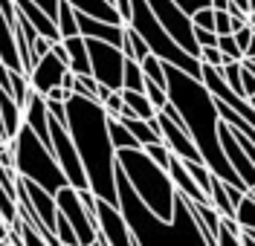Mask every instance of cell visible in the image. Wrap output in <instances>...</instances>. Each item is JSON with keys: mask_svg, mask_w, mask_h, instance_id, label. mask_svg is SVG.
I'll use <instances>...</instances> for the list:
<instances>
[{"mask_svg": "<svg viewBox=\"0 0 255 246\" xmlns=\"http://www.w3.org/2000/svg\"><path fill=\"white\" fill-rule=\"evenodd\" d=\"M70 96H73V90H67V87H52L44 98H47V101H67Z\"/></svg>", "mask_w": 255, "mask_h": 246, "instance_id": "50", "label": "cell"}, {"mask_svg": "<svg viewBox=\"0 0 255 246\" xmlns=\"http://www.w3.org/2000/svg\"><path fill=\"white\" fill-rule=\"evenodd\" d=\"M119 122L125 125L128 131L133 133V139L139 142V145H154V142H162V136H159V125H157V119L154 122H145V119H136V116L130 113V110H122L119 113Z\"/></svg>", "mask_w": 255, "mask_h": 246, "instance_id": "21", "label": "cell"}, {"mask_svg": "<svg viewBox=\"0 0 255 246\" xmlns=\"http://www.w3.org/2000/svg\"><path fill=\"white\" fill-rule=\"evenodd\" d=\"M122 90H133V93H145V73L139 61L125 58V73H122Z\"/></svg>", "mask_w": 255, "mask_h": 246, "instance_id": "27", "label": "cell"}, {"mask_svg": "<svg viewBox=\"0 0 255 246\" xmlns=\"http://www.w3.org/2000/svg\"><path fill=\"white\" fill-rule=\"evenodd\" d=\"M247 20H250V26L255 29V0H253V6H250V17H247Z\"/></svg>", "mask_w": 255, "mask_h": 246, "instance_id": "54", "label": "cell"}, {"mask_svg": "<svg viewBox=\"0 0 255 246\" xmlns=\"http://www.w3.org/2000/svg\"><path fill=\"white\" fill-rule=\"evenodd\" d=\"M0 246H12V241H0Z\"/></svg>", "mask_w": 255, "mask_h": 246, "instance_id": "59", "label": "cell"}, {"mask_svg": "<svg viewBox=\"0 0 255 246\" xmlns=\"http://www.w3.org/2000/svg\"><path fill=\"white\" fill-rule=\"evenodd\" d=\"M23 125L35 131V136L49 148V110H47V98L41 96V93H35L32 90L29 98H26V104H23ZM52 151V148H49Z\"/></svg>", "mask_w": 255, "mask_h": 246, "instance_id": "15", "label": "cell"}, {"mask_svg": "<svg viewBox=\"0 0 255 246\" xmlns=\"http://www.w3.org/2000/svg\"><path fill=\"white\" fill-rule=\"evenodd\" d=\"M49 52H52V41H47V38L38 35V38L32 41V61L38 64V61H41L44 55H49Z\"/></svg>", "mask_w": 255, "mask_h": 246, "instance_id": "41", "label": "cell"}, {"mask_svg": "<svg viewBox=\"0 0 255 246\" xmlns=\"http://www.w3.org/2000/svg\"><path fill=\"white\" fill-rule=\"evenodd\" d=\"M87 41V52H90V76L99 84H105L108 90H122V73H125V55L119 47H111L105 41Z\"/></svg>", "mask_w": 255, "mask_h": 246, "instance_id": "9", "label": "cell"}, {"mask_svg": "<svg viewBox=\"0 0 255 246\" xmlns=\"http://www.w3.org/2000/svg\"><path fill=\"white\" fill-rule=\"evenodd\" d=\"M47 110L52 119H58L61 125H67V101H47Z\"/></svg>", "mask_w": 255, "mask_h": 246, "instance_id": "46", "label": "cell"}, {"mask_svg": "<svg viewBox=\"0 0 255 246\" xmlns=\"http://www.w3.org/2000/svg\"><path fill=\"white\" fill-rule=\"evenodd\" d=\"M226 6H229V0H212V9H218V12H226Z\"/></svg>", "mask_w": 255, "mask_h": 246, "instance_id": "53", "label": "cell"}, {"mask_svg": "<svg viewBox=\"0 0 255 246\" xmlns=\"http://www.w3.org/2000/svg\"><path fill=\"white\" fill-rule=\"evenodd\" d=\"M79 15V12H76ZM79 32L81 38H93V41H105L111 47H119L125 44V26L119 23H105V20H96V17L79 15Z\"/></svg>", "mask_w": 255, "mask_h": 246, "instance_id": "16", "label": "cell"}, {"mask_svg": "<svg viewBox=\"0 0 255 246\" xmlns=\"http://www.w3.org/2000/svg\"><path fill=\"white\" fill-rule=\"evenodd\" d=\"M229 58L223 55L218 47H203L200 49V64H206V67H215V70H221L223 64H226Z\"/></svg>", "mask_w": 255, "mask_h": 246, "instance_id": "38", "label": "cell"}, {"mask_svg": "<svg viewBox=\"0 0 255 246\" xmlns=\"http://www.w3.org/2000/svg\"><path fill=\"white\" fill-rule=\"evenodd\" d=\"M168 177H171V182H174L177 194L186 197L189 203H209V197L203 194V188L194 182V177L189 174V168H186V163H183V160L171 157V165H168Z\"/></svg>", "mask_w": 255, "mask_h": 246, "instance_id": "17", "label": "cell"}, {"mask_svg": "<svg viewBox=\"0 0 255 246\" xmlns=\"http://www.w3.org/2000/svg\"><path fill=\"white\" fill-rule=\"evenodd\" d=\"M253 32H255V29H253Z\"/></svg>", "mask_w": 255, "mask_h": 246, "instance_id": "63", "label": "cell"}, {"mask_svg": "<svg viewBox=\"0 0 255 246\" xmlns=\"http://www.w3.org/2000/svg\"><path fill=\"white\" fill-rule=\"evenodd\" d=\"M151 12L157 15L159 26L174 38V44L180 49H186L191 58H200V47L194 41V23H191V15H186L174 0H148Z\"/></svg>", "mask_w": 255, "mask_h": 246, "instance_id": "7", "label": "cell"}, {"mask_svg": "<svg viewBox=\"0 0 255 246\" xmlns=\"http://www.w3.org/2000/svg\"><path fill=\"white\" fill-rule=\"evenodd\" d=\"M122 98H125V107L136 119H145V122H154L157 119V107L148 101L145 93H133V90H122Z\"/></svg>", "mask_w": 255, "mask_h": 246, "instance_id": "23", "label": "cell"}, {"mask_svg": "<svg viewBox=\"0 0 255 246\" xmlns=\"http://www.w3.org/2000/svg\"><path fill=\"white\" fill-rule=\"evenodd\" d=\"M221 148L223 154H226V163L232 165V171L241 177V182L247 185V188H253L255 185V165L250 163V157L244 154V148L235 142V136L229 131V125L221 119Z\"/></svg>", "mask_w": 255, "mask_h": 246, "instance_id": "14", "label": "cell"}, {"mask_svg": "<svg viewBox=\"0 0 255 246\" xmlns=\"http://www.w3.org/2000/svg\"><path fill=\"white\" fill-rule=\"evenodd\" d=\"M64 73H67V61H61L55 52H49V55H44L38 64L32 67V73H29V87L35 90V93L47 96L52 87H61Z\"/></svg>", "mask_w": 255, "mask_h": 246, "instance_id": "13", "label": "cell"}, {"mask_svg": "<svg viewBox=\"0 0 255 246\" xmlns=\"http://www.w3.org/2000/svg\"><path fill=\"white\" fill-rule=\"evenodd\" d=\"M67 131L81 157L90 191L116 206V151L108 131L105 104L73 93L67 98Z\"/></svg>", "mask_w": 255, "mask_h": 246, "instance_id": "2", "label": "cell"}, {"mask_svg": "<svg viewBox=\"0 0 255 246\" xmlns=\"http://www.w3.org/2000/svg\"><path fill=\"white\" fill-rule=\"evenodd\" d=\"M157 125H159V136H162V142L168 145V151L174 154L177 160H183V163H203V157H200L197 145L191 142V136H189L186 128L174 125L165 113H157Z\"/></svg>", "mask_w": 255, "mask_h": 246, "instance_id": "12", "label": "cell"}, {"mask_svg": "<svg viewBox=\"0 0 255 246\" xmlns=\"http://www.w3.org/2000/svg\"><path fill=\"white\" fill-rule=\"evenodd\" d=\"M139 67L145 73V82H154L159 87H165V61H159L157 55H148L145 61H139Z\"/></svg>", "mask_w": 255, "mask_h": 246, "instance_id": "29", "label": "cell"}, {"mask_svg": "<svg viewBox=\"0 0 255 246\" xmlns=\"http://www.w3.org/2000/svg\"><path fill=\"white\" fill-rule=\"evenodd\" d=\"M177 6L186 12V15H194L197 9H206V6H212V0H174Z\"/></svg>", "mask_w": 255, "mask_h": 246, "instance_id": "45", "label": "cell"}, {"mask_svg": "<svg viewBox=\"0 0 255 246\" xmlns=\"http://www.w3.org/2000/svg\"><path fill=\"white\" fill-rule=\"evenodd\" d=\"M218 49H221L229 61H244V52L235 44V35H218Z\"/></svg>", "mask_w": 255, "mask_h": 246, "instance_id": "35", "label": "cell"}, {"mask_svg": "<svg viewBox=\"0 0 255 246\" xmlns=\"http://www.w3.org/2000/svg\"><path fill=\"white\" fill-rule=\"evenodd\" d=\"M194 41L197 47H218V32H209V29H194Z\"/></svg>", "mask_w": 255, "mask_h": 246, "instance_id": "44", "label": "cell"}, {"mask_svg": "<svg viewBox=\"0 0 255 246\" xmlns=\"http://www.w3.org/2000/svg\"><path fill=\"white\" fill-rule=\"evenodd\" d=\"M247 194H250V197H253V200H255V185H253V188H250V191H247Z\"/></svg>", "mask_w": 255, "mask_h": 246, "instance_id": "58", "label": "cell"}, {"mask_svg": "<svg viewBox=\"0 0 255 246\" xmlns=\"http://www.w3.org/2000/svg\"><path fill=\"white\" fill-rule=\"evenodd\" d=\"M218 246H244V241H241L238 235H232V232H226L221 226V235H218Z\"/></svg>", "mask_w": 255, "mask_h": 246, "instance_id": "49", "label": "cell"}, {"mask_svg": "<svg viewBox=\"0 0 255 246\" xmlns=\"http://www.w3.org/2000/svg\"><path fill=\"white\" fill-rule=\"evenodd\" d=\"M250 6H253V0H250Z\"/></svg>", "mask_w": 255, "mask_h": 246, "instance_id": "62", "label": "cell"}, {"mask_svg": "<svg viewBox=\"0 0 255 246\" xmlns=\"http://www.w3.org/2000/svg\"><path fill=\"white\" fill-rule=\"evenodd\" d=\"M79 15L96 17V20H105V23H119L125 26V20L119 15V9L113 6V0H67Z\"/></svg>", "mask_w": 255, "mask_h": 246, "instance_id": "19", "label": "cell"}, {"mask_svg": "<svg viewBox=\"0 0 255 246\" xmlns=\"http://www.w3.org/2000/svg\"><path fill=\"white\" fill-rule=\"evenodd\" d=\"M191 23H194V29H209V32H215V9H212V6L197 9V12L191 15Z\"/></svg>", "mask_w": 255, "mask_h": 246, "instance_id": "37", "label": "cell"}, {"mask_svg": "<svg viewBox=\"0 0 255 246\" xmlns=\"http://www.w3.org/2000/svg\"><path fill=\"white\" fill-rule=\"evenodd\" d=\"M165 93L168 101L177 107V113L183 116V125L189 131L191 142L197 145L203 163L215 177H221L229 185L247 188L241 177L232 171V165L226 163V154L221 148V113H218V101L206 90V84L194 79L189 73L165 64ZM250 191V188H247Z\"/></svg>", "mask_w": 255, "mask_h": 246, "instance_id": "1", "label": "cell"}, {"mask_svg": "<svg viewBox=\"0 0 255 246\" xmlns=\"http://www.w3.org/2000/svg\"><path fill=\"white\" fill-rule=\"evenodd\" d=\"M241 93H244V98L255 96V73L250 67H244V73H241Z\"/></svg>", "mask_w": 255, "mask_h": 246, "instance_id": "43", "label": "cell"}, {"mask_svg": "<svg viewBox=\"0 0 255 246\" xmlns=\"http://www.w3.org/2000/svg\"><path fill=\"white\" fill-rule=\"evenodd\" d=\"M244 61H255V32H253V41H250L247 52H244Z\"/></svg>", "mask_w": 255, "mask_h": 246, "instance_id": "52", "label": "cell"}, {"mask_svg": "<svg viewBox=\"0 0 255 246\" xmlns=\"http://www.w3.org/2000/svg\"><path fill=\"white\" fill-rule=\"evenodd\" d=\"M32 3H35V6H41V9L55 20V15H58V3H61V0H32Z\"/></svg>", "mask_w": 255, "mask_h": 246, "instance_id": "51", "label": "cell"}, {"mask_svg": "<svg viewBox=\"0 0 255 246\" xmlns=\"http://www.w3.org/2000/svg\"><path fill=\"white\" fill-rule=\"evenodd\" d=\"M215 32L218 35H232L235 29H232V15L229 12H218L215 9Z\"/></svg>", "mask_w": 255, "mask_h": 246, "instance_id": "42", "label": "cell"}, {"mask_svg": "<svg viewBox=\"0 0 255 246\" xmlns=\"http://www.w3.org/2000/svg\"><path fill=\"white\" fill-rule=\"evenodd\" d=\"M116 165L125 171V180L133 188V194L139 197L159 220H165V223L174 220L177 188H174V182H171L165 168H159L157 163H151V157L145 154L142 148L116 151Z\"/></svg>", "mask_w": 255, "mask_h": 246, "instance_id": "4", "label": "cell"}, {"mask_svg": "<svg viewBox=\"0 0 255 246\" xmlns=\"http://www.w3.org/2000/svg\"><path fill=\"white\" fill-rule=\"evenodd\" d=\"M142 151L148 154V157H151V163H157L159 168H165V171H168V165H171V157H174V154L168 151V145H165V142H154V145H145Z\"/></svg>", "mask_w": 255, "mask_h": 246, "instance_id": "32", "label": "cell"}, {"mask_svg": "<svg viewBox=\"0 0 255 246\" xmlns=\"http://www.w3.org/2000/svg\"><path fill=\"white\" fill-rule=\"evenodd\" d=\"M9 145H12V154H15V171L20 180H29L35 185H41L49 194H58L64 185H70L58 160H55V154L26 125L20 128L15 142H9Z\"/></svg>", "mask_w": 255, "mask_h": 246, "instance_id": "5", "label": "cell"}, {"mask_svg": "<svg viewBox=\"0 0 255 246\" xmlns=\"http://www.w3.org/2000/svg\"><path fill=\"white\" fill-rule=\"evenodd\" d=\"M183 200H186V197H183ZM186 206H189V212L194 214V220H197V226L203 232L206 244L218 246V235H221V214H218V209H212L209 203H189V200H186Z\"/></svg>", "mask_w": 255, "mask_h": 246, "instance_id": "18", "label": "cell"}, {"mask_svg": "<svg viewBox=\"0 0 255 246\" xmlns=\"http://www.w3.org/2000/svg\"><path fill=\"white\" fill-rule=\"evenodd\" d=\"M61 47L67 49V70L76 76H90V52H87V41L76 35V38H64Z\"/></svg>", "mask_w": 255, "mask_h": 246, "instance_id": "22", "label": "cell"}, {"mask_svg": "<svg viewBox=\"0 0 255 246\" xmlns=\"http://www.w3.org/2000/svg\"><path fill=\"white\" fill-rule=\"evenodd\" d=\"M0 64H6L12 73H23L20 64V52H17V38H15V26L0 15ZM26 76V73H23Z\"/></svg>", "mask_w": 255, "mask_h": 246, "instance_id": "20", "label": "cell"}, {"mask_svg": "<svg viewBox=\"0 0 255 246\" xmlns=\"http://www.w3.org/2000/svg\"><path fill=\"white\" fill-rule=\"evenodd\" d=\"M49 148H52V154H55V160L61 165L64 177L67 182L73 185V188H90L87 185V174H84V165H81V157L76 145H73V139H70V131H67V125H61L58 119H52L49 116Z\"/></svg>", "mask_w": 255, "mask_h": 246, "instance_id": "8", "label": "cell"}, {"mask_svg": "<svg viewBox=\"0 0 255 246\" xmlns=\"http://www.w3.org/2000/svg\"><path fill=\"white\" fill-rule=\"evenodd\" d=\"M247 235H250V238H253V241H255V232H247Z\"/></svg>", "mask_w": 255, "mask_h": 246, "instance_id": "61", "label": "cell"}, {"mask_svg": "<svg viewBox=\"0 0 255 246\" xmlns=\"http://www.w3.org/2000/svg\"><path fill=\"white\" fill-rule=\"evenodd\" d=\"M55 235H58L61 246H81L79 244V235L73 232V226L67 223V217H64V214H58V217H55Z\"/></svg>", "mask_w": 255, "mask_h": 246, "instance_id": "34", "label": "cell"}, {"mask_svg": "<svg viewBox=\"0 0 255 246\" xmlns=\"http://www.w3.org/2000/svg\"><path fill=\"white\" fill-rule=\"evenodd\" d=\"M87 246H108V244H105V241H102V238H96L93 244H87Z\"/></svg>", "mask_w": 255, "mask_h": 246, "instance_id": "56", "label": "cell"}, {"mask_svg": "<svg viewBox=\"0 0 255 246\" xmlns=\"http://www.w3.org/2000/svg\"><path fill=\"white\" fill-rule=\"evenodd\" d=\"M250 41H253V26L247 23L244 29H238V32H235V44L241 47V52H247V47H250Z\"/></svg>", "mask_w": 255, "mask_h": 246, "instance_id": "47", "label": "cell"}, {"mask_svg": "<svg viewBox=\"0 0 255 246\" xmlns=\"http://www.w3.org/2000/svg\"><path fill=\"white\" fill-rule=\"evenodd\" d=\"M17 232H20V246H49L47 241H44V238H41L38 232L32 229L29 223H23V220H20Z\"/></svg>", "mask_w": 255, "mask_h": 246, "instance_id": "39", "label": "cell"}, {"mask_svg": "<svg viewBox=\"0 0 255 246\" xmlns=\"http://www.w3.org/2000/svg\"><path fill=\"white\" fill-rule=\"evenodd\" d=\"M128 26L139 35L145 44H148L151 55H157L159 61L177 67V70L189 73V76H194V79L203 76V64H200V58H191L186 49L177 47L174 38L159 26V20H157V15L151 12L148 0H130V20H128Z\"/></svg>", "mask_w": 255, "mask_h": 246, "instance_id": "6", "label": "cell"}, {"mask_svg": "<svg viewBox=\"0 0 255 246\" xmlns=\"http://www.w3.org/2000/svg\"><path fill=\"white\" fill-rule=\"evenodd\" d=\"M99 90H102V84L96 82L93 76H76V82H73V93H76V96L99 101ZM99 104H102V101H99Z\"/></svg>", "mask_w": 255, "mask_h": 246, "instance_id": "31", "label": "cell"}, {"mask_svg": "<svg viewBox=\"0 0 255 246\" xmlns=\"http://www.w3.org/2000/svg\"><path fill=\"white\" fill-rule=\"evenodd\" d=\"M122 55H125V58H130V61H145V58L151 55L148 44H145V41H142L136 32H133L130 26H125V44H122Z\"/></svg>", "mask_w": 255, "mask_h": 246, "instance_id": "25", "label": "cell"}, {"mask_svg": "<svg viewBox=\"0 0 255 246\" xmlns=\"http://www.w3.org/2000/svg\"><path fill=\"white\" fill-rule=\"evenodd\" d=\"M108 131H111L113 151H125V148H142L136 139H133V133L128 131L119 119H111V116H108Z\"/></svg>", "mask_w": 255, "mask_h": 246, "instance_id": "26", "label": "cell"}, {"mask_svg": "<svg viewBox=\"0 0 255 246\" xmlns=\"http://www.w3.org/2000/svg\"><path fill=\"white\" fill-rule=\"evenodd\" d=\"M96 226H99V238L108 246H136L122 209L99 197H96Z\"/></svg>", "mask_w": 255, "mask_h": 246, "instance_id": "11", "label": "cell"}, {"mask_svg": "<svg viewBox=\"0 0 255 246\" xmlns=\"http://www.w3.org/2000/svg\"><path fill=\"white\" fill-rule=\"evenodd\" d=\"M235 220H238V226L244 232H255V200L250 194L238 203V209H235Z\"/></svg>", "mask_w": 255, "mask_h": 246, "instance_id": "28", "label": "cell"}, {"mask_svg": "<svg viewBox=\"0 0 255 246\" xmlns=\"http://www.w3.org/2000/svg\"><path fill=\"white\" fill-rule=\"evenodd\" d=\"M186 168H189V174L194 177V182L203 188V194L209 197V185H212V171H209L206 163H186Z\"/></svg>", "mask_w": 255, "mask_h": 246, "instance_id": "33", "label": "cell"}, {"mask_svg": "<svg viewBox=\"0 0 255 246\" xmlns=\"http://www.w3.org/2000/svg\"><path fill=\"white\" fill-rule=\"evenodd\" d=\"M105 104V113L111 116V119H119V113L125 110V98H122V90H116V93H111V96L102 101Z\"/></svg>", "mask_w": 255, "mask_h": 246, "instance_id": "40", "label": "cell"}, {"mask_svg": "<svg viewBox=\"0 0 255 246\" xmlns=\"http://www.w3.org/2000/svg\"><path fill=\"white\" fill-rule=\"evenodd\" d=\"M55 26H58V35L64 38H76L79 32V15H76V9L67 3V0H61L58 3V15H55Z\"/></svg>", "mask_w": 255, "mask_h": 246, "instance_id": "24", "label": "cell"}, {"mask_svg": "<svg viewBox=\"0 0 255 246\" xmlns=\"http://www.w3.org/2000/svg\"><path fill=\"white\" fill-rule=\"evenodd\" d=\"M145 96H148V101L157 107V113L168 104V93H165V87H159V84H154V82H145Z\"/></svg>", "mask_w": 255, "mask_h": 246, "instance_id": "36", "label": "cell"}, {"mask_svg": "<svg viewBox=\"0 0 255 246\" xmlns=\"http://www.w3.org/2000/svg\"><path fill=\"white\" fill-rule=\"evenodd\" d=\"M244 67H250V70L255 73V61H244Z\"/></svg>", "mask_w": 255, "mask_h": 246, "instance_id": "57", "label": "cell"}, {"mask_svg": "<svg viewBox=\"0 0 255 246\" xmlns=\"http://www.w3.org/2000/svg\"><path fill=\"white\" fill-rule=\"evenodd\" d=\"M116 206L122 209L136 246H209L186 200L177 194L174 220H159L128 185L125 171L116 165Z\"/></svg>", "mask_w": 255, "mask_h": 246, "instance_id": "3", "label": "cell"}, {"mask_svg": "<svg viewBox=\"0 0 255 246\" xmlns=\"http://www.w3.org/2000/svg\"><path fill=\"white\" fill-rule=\"evenodd\" d=\"M250 104H253V110H255V96H253V98H250Z\"/></svg>", "mask_w": 255, "mask_h": 246, "instance_id": "60", "label": "cell"}, {"mask_svg": "<svg viewBox=\"0 0 255 246\" xmlns=\"http://www.w3.org/2000/svg\"><path fill=\"white\" fill-rule=\"evenodd\" d=\"M241 73H244V61H226L221 67V79L226 82V87L235 93V96H244L241 93Z\"/></svg>", "mask_w": 255, "mask_h": 246, "instance_id": "30", "label": "cell"}, {"mask_svg": "<svg viewBox=\"0 0 255 246\" xmlns=\"http://www.w3.org/2000/svg\"><path fill=\"white\" fill-rule=\"evenodd\" d=\"M241 241H244V246H255V241H253V238H250V235H247V232L241 235Z\"/></svg>", "mask_w": 255, "mask_h": 246, "instance_id": "55", "label": "cell"}, {"mask_svg": "<svg viewBox=\"0 0 255 246\" xmlns=\"http://www.w3.org/2000/svg\"><path fill=\"white\" fill-rule=\"evenodd\" d=\"M223 185H226V197H229V203H232V206L238 209V203L244 200V197H247V188H238V185H229V182H223Z\"/></svg>", "mask_w": 255, "mask_h": 246, "instance_id": "48", "label": "cell"}, {"mask_svg": "<svg viewBox=\"0 0 255 246\" xmlns=\"http://www.w3.org/2000/svg\"><path fill=\"white\" fill-rule=\"evenodd\" d=\"M55 206H58V214H64V217H67V223L73 226V232L79 235V244L81 246L93 244L96 238H99V226H96L93 217L87 214V209L81 206L79 188L64 185L61 191L55 194Z\"/></svg>", "mask_w": 255, "mask_h": 246, "instance_id": "10", "label": "cell"}]
</instances>
